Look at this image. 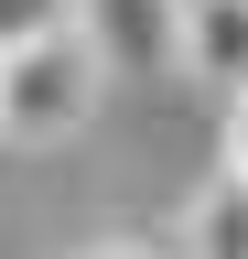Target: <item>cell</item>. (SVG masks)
Instances as JSON below:
<instances>
[{"label": "cell", "instance_id": "obj_2", "mask_svg": "<svg viewBox=\"0 0 248 259\" xmlns=\"http://www.w3.org/2000/svg\"><path fill=\"white\" fill-rule=\"evenodd\" d=\"M173 76H205L216 97L248 87V0H173Z\"/></svg>", "mask_w": 248, "mask_h": 259}, {"label": "cell", "instance_id": "obj_7", "mask_svg": "<svg viewBox=\"0 0 248 259\" xmlns=\"http://www.w3.org/2000/svg\"><path fill=\"white\" fill-rule=\"evenodd\" d=\"M216 173H237V184H248V87L227 97V130H216Z\"/></svg>", "mask_w": 248, "mask_h": 259}, {"label": "cell", "instance_id": "obj_3", "mask_svg": "<svg viewBox=\"0 0 248 259\" xmlns=\"http://www.w3.org/2000/svg\"><path fill=\"white\" fill-rule=\"evenodd\" d=\"M108 76H173V0H76Z\"/></svg>", "mask_w": 248, "mask_h": 259}, {"label": "cell", "instance_id": "obj_8", "mask_svg": "<svg viewBox=\"0 0 248 259\" xmlns=\"http://www.w3.org/2000/svg\"><path fill=\"white\" fill-rule=\"evenodd\" d=\"M0 173H11V141H0Z\"/></svg>", "mask_w": 248, "mask_h": 259}, {"label": "cell", "instance_id": "obj_1", "mask_svg": "<svg viewBox=\"0 0 248 259\" xmlns=\"http://www.w3.org/2000/svg\"><path fill=\"white\" fill-rule=\"evenodd\" d=\"M97 108H108V54H97L86 22H65V32H43V44H11V54H0V141H11V151L76 141Z\"/></svg>", "mask_w": 248, "mask_h": 259}, {"label": "cell", "instance_id": "obj_4", "mask_svg": "<svg viewBox=\"0 0 248 259\" xmlns=\"http://www.w3.org/2000/svg\"><path fill=\"white\" fill-rule=\"evenodd\" d=\"M173 248L183 259H248V184L237 173H205L173 216Z\"/></svg>", "mask_w": 248, "mask_h": 259}, {"label": "cell", "instance_id": "obj_6", "mask_svg": "<svg viewBox=\"0 0 248 259\" xmlns=\"http://www.w3.org/2000/svg\"><path fill=\"white\" fill-rule=\"evenodd\" d=\"M65 259H183V248H173V227H108V238H86Z\"/></svg>", "mask_w": 248, "mask_h": 259}, {"label": "cell", "instance_id": "obj_5", "mask_svg": "<svg viewBox=\"0 0 248 259\" xmlns=\"http://www.w3.org/2000/svg\"><path fill=\"white\" fill-rule=\"evenodd\" d=\"M65 22H76V0H0V54L43 44V32H65Z\"/></svg>", "mask_w": 248, "mask_h": 259}]
</instances>
